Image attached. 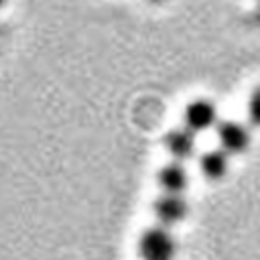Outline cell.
Masks as SVG:
<instances>
[{"instance_id":"9c48e42d","label":"cell","mask_w":260,"mask_h":260,"mask_svg":"<svg viewBox=\"0 0 260 260\" xmlns=\"http://www.w3.org/2000/svg\"><path fill=\"white\" fill-rule=\"evenodd\" d=\"M148 2H152V4H165L167 0H148Z\"/></svg>"},{"instance_id":"277c9868","label":"cell","mask_w":260,"mask_h":260,"mask_svg":"<svg viewBox=\"0 0 260 260\" xmlns=\"http://www.w3.org/2000/svg\"><path fill=\"white\" fill-rule=\"evenodd\" d=\"M217 108L211 100L207 98H197L193 100L187 108H185V114H183V120H185V126L189 130H193L195 134L197 132H205L209 128H213L217 124Z\"/></svg>"},{"instance_id":"5b68a950","label":"cell","mask_w":260,"mask_h":260,"mask_svg":"<svg viewBox=\"0 0 260 260\" xmlns=\"http://www.w3.org/2000/svg\"><path fill=\"white\" fill-rule=\"evenodd\" d=\"M165 148L167 152L175 158V160H187L195 154V148H197V140H195V132L189 130L187 126H181V128H173L167 132L165 136Z\"/></svg>"},{"instance_id":"6da1fadb","label":"cell","mask_w":260,"mask_h":260,"mask_svg":"<svg viewBox=\"0 0 260 260\" xmlns=\"http://www.w3.org/2000/svg\"><path fill=\"white\" fill-rule=\"evenodd\" d=\"M138 256L140 260H175L177 242L167 225H154L142 232L138 240Z\"/></svg>"},{"instance_id":"52a82bcc","label":"cell","mask_w":260,"mask_h":260,"mask_svg":"<svg viewBox=\"0 0 260 260\" xmlns=\"http://www.w3.org/2000/svg\"><path fill=\"white\" fill-rule=\"evenodd\" d=\"M199 171L209 181H221L230 171V154L223 148L203 152V156L199 158Z\"/></svg>"},{"instance_id":"30bf717a","label":"cell","mask_w":260,"mask_h":260,"mask_svg":"<svg viewBox=\"0 0 260 260\" xmlns=\"http://www.w3.org/2000/svg\"><path fill=\"white\" fill-rule=\"evenodd\" d=\"M2 4H4V0H0V6H2Z\"/></svg>"},{"instance_id":"ba28073f","label":"cell","mask_w":260,"mask_h":260,"mask_svg":"<svg viewBox=\"0 0 260 260\" xmlns=\"http://www.w3.org/2000/svg\"><path fill=\"white\" fill-rule=\"evenodd\" d=\"M246 114H248V122L256 128H260V85H256L248 98L246 104Z\"/></svg>"},{"instance_id":"7a4b0ae2","label":"cell","mask_w":260,"mask_h":260,"mask_svg":"<svg viewBox=\"0 0 260 260\" xmlns=\"http://www.w3.org/2000/svg\"><path fill=\"white\" fill-rule=\"evenodd\" d=\"M217 142L228 154H242L252 144V132L242 122L225 120L217 124Z\"/></svg>"},{"instance_id":"8992f818","label":"cell","mask_w":260,"mask_h":260,"mask_svg":"<svg viewBox=\"0 0 260 260\" xmlns=\"http://www.w3.org/2000/svg\"><path fill=\"white\" fill-rule=\"evenodd\" d=\"M158 185L162 193H183L189 187V173L181 160H173L158 171Z\"/></svg>"},{"instance_id":"3957f363","label":"cell","mask_w":260,"mask_h":260,"mask_svg":"<svg viewBox=\"0 0 260 260\" xmlns=\"http://www.w3.org/2000/svg\"><path fill=\"white\" fill-rule=\"evenodd\" d=\"M152 213L158 219L160 225H177L183 221L189 213V203L183 197V193H162L152 203Z\"/></svg>"}]
</instances>
